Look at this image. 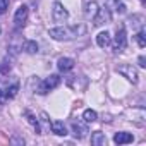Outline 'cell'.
Here are the masks:
<instances>
[{
    "label": "cell",
    "instance_id": "6da1fadb",
    "mask_svg": "<svg viewBox=\"0 0 146 146\" xmlns=\"http://www.w3.org/2000/svg\"><path fill=\"white\" fill-rule=\"evenodd\" d=\"M83 33H84V26L83 24L79 28L78 26H72V28H69V26H58V28H52L48 31V35L53 40H57V41H69L72 38L83 35Z\"/></svg>",
    "mask_w": 146,
    "mask_h": 146
},
{
    "label": "cell",
    "instance_id": "7a4b0ae2",
    "mask_svg": "<svg viewBox=\"0 0 146 146\" xmlns=\"http://www.w3.org/2000/svg\"><path fill=\"white\" fill-rule=\"evenodd\" d=\"M52 19H53L55 23H58V24H62V23H65V21L69 19V12H67V9H65L60 2H53Z\"/></svg>",
    "mask_w": 146,
    "mask_h": 146
},
{
    "label": "cell",
    "instance_id": "3957f363",
    "mask_svg": "<svg viewBox=\"0 0 146 146\" xmlns=\"http://www.w3.org/2000/svg\"><path fill=\"white\" fill-rule=\"evenodd\" d=\"M117 72H119V74H122L124 78H127L132 84H136L137 79H139L136 67H132L131 64H122V65H119V67H117Z\"/></svg>",
    "mask_w": 146,
    "mask_h": 146
},
{
    "label": "cell",
    "instance_id": "277c9868",
    "mask_svg": "<svg viewBox=\"0 0 146 146\" xmlns=\"http://www.w3.org/2000/svg\"><path fill=\"white\" fill-rule=\"evenodd\" d=\"M28 16H29L28 5H21V7L16 11V14H14V26H16V29L24 28V24H26V21H28Z\"/></svg>",
    "mask_w": 146,
    "mask_h": 146
},
{
    "label": "cell",
    "instance_id": "5b68a950",
    "mask_svg": "<svg viewBox=\"0 0 146 146\" xmlns=\"http://www.w3.org/2000/svg\"><path fill=\"white\" fill-rule=\"evenodd\" d=\"M125 46H127L125 29H124V28H119V29H117V35H115V50H117V52H122Z\"/></svg>",
    "mask_w": 146,
    "mask_h": 146
},
{
    "label": "cell",
    "instance_id": "8992f818",
    "mask_svg": "<svg viewBox=\"0 0 146 146\" xmlns=\"http://www.w3.org/2000/svg\"><path fill=\"white\" fill-rule=\"evenodd\" d=\"M70 127H72V134H74L78 139H83V137H86V134H88V127H86V124L84 122H72L70 124Z\"/></svg>",
    "mask_w": 146,
    "mask_h": 146
},
{
    "label": "cell",
    "instance_id": "52a82bcc",
    "mask_svg": "<svg viewBox=\"0 0 146 146\" xmlns=\"http://www.w3.org/2000/svg\"><path fill=\"white\" fill-rule=\"evenodd\" d=\"M58 84H60V78H58L57 74H50V76L41 83V86H43V91H45V93H46V91H50V90H55Z\"/></svg>",
    "mask_w": 146,
    "mask_h": 146
},
{
    "label": "cell",
    "instance_id": "ba28073f",
    "mask_svg": "<svg viewBox=\"0 0 146 146\" xmlns=\"http://www.w3.org/2000/svg\"><path fill=\"white\" fill-rule=\"evenodd\" d=\"M74 58H69V57H62V58H58V62H57V67H58V70H62V72H67V70H70V69H74Z\"/></svg>",
    "mask_w": 146,
    "mask_h": 146
},
{
    "label": "cell",
    "instance_id": "9c48e42d",
    "mask_svg": "<svg viewBox=\"0 0 146 146\" xmlns=\"http://www.w3.org/2000/svg\"><path fill=\"white\" fill-rule=\"evenodd\" d=\"M110 21V14H108V11L103 7H100V11H98V14L95 16V19H93V23H95V26H102V24H105V23H108Z\"/></svg>",
    "mask_w": 146,
    "mask_h": 146
},
{
    "label": "cell",
    "instance_id": "30bf717a",
    "mask_svg": "<svg viewBox=\"0 0 146 146\" xmlns=\"http://www.w3.org/2000/svg\"><path fill=\"white\" fill-rule=\"evenodd\" d=\"M113 141H115L117 144H129V143L134 141V136H132L131 132H117V134L113 136Z\"/></svg>",
    "mask_w": 146,
    "mask_h": 146
},
{
    "label": "cell",
    "instance_id": "8fae6325",
    "mask_svg": "<svg viewBox=\"0 0 146 146\" xmlns=\"http://www.w3.org/2000/svg\"><path fill=\"white\" fill-rule=\"evenodd\" d=\"M98 11H100V5H98V2H95V0H91V2H88L86 4V17L88 19H95V16L98 14Z\"/></svg>",
    "mask_w": 146,
    "mask_h": 146
},
{
    "label": "cell",
    "instance_id": "7c38bea8",
    "mask_svg": "<svg viewBox=\"0 0 146 146\" xmlns=\"http://www.w3.org/2000/svg\"><path fill=\"white\" fill-rule=\"evenodd\" d=\"M50 129H52V132L57 134V136H65V134H67V127H65L64 122H60V120H53V122L50 124Z\"/></svg>",
    "mask_w": 146,
    "mask_h": 146
},
{
    "label": "cell",
    "instance_id": "4fadbf2b",
    "mask_svg": "<svg viewBox=\"0 0 146 146\" xmlns=\"http://www.w3.org/2000/svg\"><path fill=\"white\" fill-rule=\"evenodd\" d=\"M96 43H98V46H102V48H108V46L112 45V38H110V35H108L107 31H103V33H100V35L96 36Z\"/></svg>",
    "mask_w": 146,
    "mask_h": 146
},
{
    "label": "cell",
    "instance_id": "5bb4252c",
    "mask_svg": "<svg viewBox=\"0 0 146 146\" xmlns=\"http://www.w3.org/2000/svg\"><path fill=\"white\" fill-rule=\"evenodd\" d=\"M91 144H95V146H105V144H107V137H105V134L100 132V131L93 132V134H91Z\"/></svg>",
    "mask_w": 146,
    "mask_h": 146
},
{
    "label": "cell",
    "instance_id": "9a60e30c",
    "mask_svg": "<svg viewBox=\"0 0 146 146\" xmlns=\"http://www.w3.org/2000/svg\"><path fill=\"white\" fill-rule=\"evenodd\" d=\"M17 90H19V84L17 83H14V84H11V86H7L2 93H4V98L5 100H9V98H14L16 95H17Z\"/></svg>",
    "mask_w": 146,
    "mask_h": 146
},
{
    "label": "cell",
    "instance_id": "2e32d148",
    "mask_svg": "<svg viewBox=\"0 0 146 146\" xmlns=\"http://www.w3.org/2000/svg\"><path fill=\"white\" fill-rule=\"evenodd\" d=\"M23 50H24L26 53H31V55H33V53H38V43L28 40V41L23 43Z\"/></svg>",
    "mask_w": 146,
    "mask_h": 146
},
{
    "label": "cell",
    "instance_id": "e0dca14e",
    "mask_svg": "<svg viewBox=\"0 0 146 146\" xmlns=\"http://www.w3.org/2000/svg\"><path fill=\"white\" fill-rule=\"evenodd\" d=\"M24 115L28 117V122H29V124H31V125H33V127L36 129V132H40V134H41V131H40V122H38V119H36V117H35V115H33L31 112H28V110L24 112Z\"/></svg>",
    "mask_w": 146,
    "mask_h": 146
},
{
    "label": "cell",
    "instance_id": "ac0fdd59",
    "mask_svg": "<svg viewBox=\"0 0 146 146\" xmlns=\"http://www.w3.org/2000/svg\"><path fill=\"white\" fill-rule=\"evenodd\" d=\"M83 119H84V122H95V120L98 119V113H96L95 110L88 108V110H84V113H83Z\"/></svg>",
    "mask_w": 146,
    "mask_h": 146
},
{
    "label": "cell",
    "instance_id": "d6986e66",
    "mask_svg": "<svg viewBox=\"0 0 146 146\" xmlns=\"http://www.w3.org/2000/svg\"><path fill=\"white\" fill-rule=\"evenodd\" d=\"M9 72H11V64L2 62V64H0V81H4L9 76Z\"/></svg>",
    "mask_w": 146,
    "mask_h": 146
},
{
    "label": "cell",
    "instance_id": "ffe728a7",
    "mask_svg": "<svg viewBox=\"0 0 146 146\" xmlns=\"http://www.w3.org/2000/svg\"><path fill=\"white\" fill-rule=\"evenodd\" d=\"M9 4H11V0H0V14H5L7 12Z\"/></svg>",
    "mask_w": 146,
    "mask_h": 146
},
{
    "label": "cell",
    "instance_id": "44dd1931",
    "mask_svg": "<svg viewBox=\"0 0 146 146\" xmlns=\"http://www.w3.org/2000/svg\"><path fill=\"white\" fill-rule=\"evenodd\" d=\"M137 43H139V46H141V48H144V46H146V40H144V33H143V31H139V33H137Z\"/></svg>",
    "mask_w": 146,
    "mask_h": 146
},
{
    "label": "cell",
    "instance_id": "7402d4cb",
    "mask_svg": "<svg viewBox=\"0 0 146 146\" xmlns=\"http://www.w3.org/2000/svg\"><path fill=\"white\" fill-rule=\"evenodd\" d=\"M139 65H141V67H146V64H144V57H139Z\"/></svg>",
    "mask_w": 146,
    "mask_h": 146
}]
</instances>
